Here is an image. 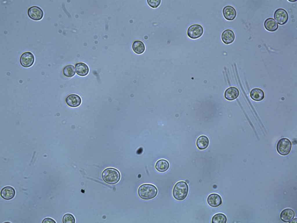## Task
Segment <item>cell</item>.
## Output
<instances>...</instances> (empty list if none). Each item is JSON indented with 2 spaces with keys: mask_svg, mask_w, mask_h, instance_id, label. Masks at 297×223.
<instances>
[{
  "mask_svg": "<svg viewBox=\"0 0 297 223\" xmlns=\"http://www.w3.org/2000/svg\"><path fill=\"white\" fill-rule=\"evenodd\" d=\"M137 193L141 199L148 200L155 197L157 194L158 190L157 187L153 184H144L139 186Z\"/></svg>",
  "mask_w": 297,
  "mask_h": 223,
  "instance_id": "cell-1",
  "label": "cell"
},
{
  "mask_svg": "<svg viewBox=\"0 0 297 223\" xmlns=\"http://www.w3.org/2000/svg\"><path fill=\"white\" fill-rule=\"evenodd\" d=\"M189 187L187 183L184 181L177 182L174 185L172 191L174 198L178 201H182L187 197Z\"/></svg>",
  "mask_w": 297,
  "mask_h": 223,
  "instance_id": "cell-2",
  "label": "cell"
},
{
  "mask_svg": "<svg viewBox=\"0 0 297 223\" xmlns=\"http://www.w3.org/2000/svg\"><path fill=\"white\" fill-rule=\"evenodd\" d=\"M102 177L103 181L106 183L114 184L120 180L121 174L117 169L113 168H108L102 172Z\"/></svg>",
  "mask_w": 297,
  "mask_h": 223,
  "instance_id": "cell-3",
  "label": "cell"
},
{
  "mask_svg": "<svg viewBox=\"0 0 297 223\" xmlns=\"http://www.w3.org/2000/svg\"><path fill=\"white\" fill-rule=\"evenodd\" d=\"M292 147L291 141L288 139L283 138L280 139L276 145V150L280 154L285 156L290 152Z\"/></svg>",
  "mask_w": 297,
  "mask_h": 223,
  "instance_id": "cell-4",
  "label": "cell"
},
{
  "mask_svg": "<svg viewBox=\"0 0 297 223\" xmlns=\"http://www.w3.org/2000/svg\"><path fill=\"white\" fill-rule=\"evenodd\" d=\"M204 29L202 26L199 24H195L190 26L187 30L188 36L192 39H198L202 35Z\"/></svg>",
  "mask_w": 297,
  "mask_h": 223,
  "instance_id": "cell-5",
  "label": "cell"
},
{
  "mask_svg": "<svg viewBox=\"0 0 297 223\" xmlns=\"http://www.w3.org/2000/svg\"><path fill=\"white\" fill-rule=\"evenodd\" d=\"M35 60L34 55L30 52H25L21 55L20 58L21 65L25 68H28L32 66Z\"/></svg>",
  "mask_w": 297,
  "mask_h": 223,
  "instance_id": "cell-6",
  "label": "cell"
},
{
  "mask_svg": "<svg viewBox=\"0 0 297 223\" xmlns=\"http://www.w3.org/2000/svg\"><path fill=\"white\" fill-rule=\"evenodd\" d=\"M288 15L284 9L279 8L276 10L274 14V18L278 23L280 25L284 24L288 19Z\"/></svg>",
  "mask_w": 297,
  "mask_h": 223,
  "instance_id": "cell-7",
  "label": "cell"
},
{
  "mask_svg": "<svg viewBox=\"0 0 297 223\" xmlns=\"http://www.w3.org/2000/svg\"><path fill=\"white\" fill-rule=\"evenodd\" d=\"M28 14L29 17L31 19L35 21H39L43 18L44 12L39 7L33 6L28 8Z\"/></svg>",
  "mask_w": 297,
  "mask_h": 223,
  "instance_id": "cell-8",
  "label": "cell"
},
{
  "mask_svg": "<svg viewBox=\"0 0 297 223\" xmlns=\"http://www.w3.org/2000/svg\"><path fill=\"white\" fill-rule=\"evenodd\" d=\"M207 201L208 204L213 207H217L220 206L222 203L221 197L218 194L213 193L208 196Z\"/></svg>",
  "mask_w": 297,
  "mask_h": 223,
  "instance_id": "cell-9",
  "label": "cell"
},
{
  "mask_svg": "<svg viewBox=\"0 0 297 223\" xmlns=\"http://www.w3.org/2000/svg\"><path fill=\"white\" fill-rule=\"evenodd\" d=\"M66 102L69 106L72 107H77L81 103V98L78 95L75 94H71L67 96Z\"/></svg>",
  "mask_w": 297,
  "mask_h": 223,
  "instance_id": "cell-10",
  "label": "cell"
},
{
  "mask_svg": "<svg viewBox=\"0 0 297 223\" xmlns=\"http://www.w3.org/2000/svg\"><path fill=\"white\" fill-rule=\"evenodd\" d=\"M222 13L224 18L229 21L234 19L236 16V11L233 6L228 5L225 6L222 10Z\"/></svg>",
  "mask_w": 297,
  "mask_h": 223,
  "instance_id": "cell-11",
  "label": "cell"
},
{
  "mask_svg": "<svg viewBox=\"0 0 297 223\" xmlns=\"http://www.w3.org/2000/svg\"><path fill=\"white\" fill-rule=\"evenodd\" d=\"M235 39V35L232 30L230 29L225 30L222 33L221 39L225 44H228L231 43Z\"/></svg>",
  "mask_w": 297,
  "mask_h": 223,
  "instance_id": "cell-12",
  "label": "cell"
},
{
  "mask_svg": "<svg viewBox=\"0 0 297 223\" xmlns=\"http://www.w3.org/2000/svg\"><path fill=\"white\" fill-rule=\"evenodd\" d=\"M0 194L1 197L3 199L9 200L12 199L14 197L15 194V191L13 187L7 186L2 189Z\"/></svg>",
  "mask_w": 297,
  "mask_h": 223,
  "instance_id": "cell-13",
  "label": "cell"
},
{
  "mask_svg": "<svg viewBox=\"0 0 297 223\" xmlns=\"http://www.w3.org/2000/svg\"><path fill=\"white\" fill-rule=\"evenodd\" d=\"M239 92L236 88L231 87L228 88L224 93L225 98L229 100H233L236 99L238 96Z\"/></svg>",
  "mask_w": 297,
  "mask_h": 223,
  "instance_id": "cell-14",
  "label": "cell"
},
{
  "mask_svg": "<svg viewBox=\"0 0 297 223\" xmlns=\"http://www.w3.org/2000/svg\"><path fill=\"white\" fill-rule=\"evenodd\" d=\"M295 213L292 209L286 208L281 212L280 214V218L281 220L286 222H289L294 218Z\"/></svg>",
  "mask_w": 297,
  "mask_h": 223,
  "instance_id": "cell-15",
  "label": "cell"
},
{
  "mask_svg": "<svg viewBox=\"0 0 297 223\" xmlns=\"http://www.w3.org/2000/svg\"><path fill=\"white\" fill-rule=\"evenodd\" d=\"M250 95L252 100L256 101L262 100L265 97L264 91L261 89L258 88L252 89L250 92Z\"/></svg>",
  "mask_w": 297,
  "mask_h": 223,
  "instance_id": "cell-16",
  "label": "cell"
},
{
  "mask_svg": "<svg viewBox=\"0 0 297 223\" xmlns=\"http://www.w3.org/2000/svg\"><path fill=\"white\" fill-rule=\"evenodd\" d=\"M75 68L76 73L80 76H86L89 73L88 66L86 64L83 62H79L76 64Z\"/></svg>",
  "mask_w": 297,
  "mask_h": 223,
  "instance_id": "cell-17",
  "label": "cell"
},
{
  "mask_svg": "<svg viewBox=\"0 0 297 223\" xmlns=\"http://www.w3.org/2000/svg\"><path fill=\"white\" fill-rule=\"evenodd\" d=\"M209 144V139L207 136L204 135L199 136L196 142V146L200 150H203L207 148Z\"/></svg>",
  "mask_w": 297,
  "mask_h": 223,
  "instance_id": "cell-18",
  "label": "cell"
},
{
  "mask_svg": "<svg viewBox=\"0 0 297 223\" xmlns=\"http://www.w3.org/2000/svg\"><path fill=\"white\" fill-rule=\"evenodd\" d=\"M264 27L267 30L270 32L276 31L278 28V24L275 20L272 18H268L265 21Z\"/></svg>",
  "mask_w": 297,
  "mask_h": 223,
  "instance_id": "cell-19",
  "label": "cell"
},
{
  "mask_svg": "<svg viewBox=\"0 0 297 223\" xmlns=\"http://www.w3.org/2000/svg\"><path fill=\"white\" fill-rule=\"evenodd\" d=\"M170 165L169 162L164 159H160L157 161L155 163L156 170L160 172H164L169 168Z\"/></svg>",
  "mask_w": 297,
  "mask_h": 223,
  "instance_id": "cell-20",
  "label": "cell"
},
{
  "mask_svg": "<svg viewBox=\"0 0 297 223\" xmlns=\"http://www.w3.org/2000/svg\"><path fill=\"white\" fill-rule=\"evenodd\" d=\"M132 48L134 52L138 54L143 53L145 49L144 43L140 40L134 41L132 44Z\"/></svg>",
  "mask_w": 297,
  "mask_h": 223,
  "instance_id": "cell-21",
  "label": "cell"
},
{
  "mask_svg": "<svg viewBox=\"0 0 297 223\" xmlns=\"http://www.w3.org/2000/svg\"><path fill=\"white\" fill-rule=\"evenodd\" d=\"M227 220L226 216L222 213H218L214 215L212 217V223H226Z\"/></svg>",
  "mask_w": 297,
  "mask_h": 223,
  "instance_id": "cell-22",
  "label": "cell"
},
{
  "mask_svg": "<svg viewBox=\"0 0 297 223\" xmlns=\"http://www.w3.org/2000/svg\"><path fill=\"white\" fill-rule=\"evenodd\" d=\"M63 72L64 75L68 77H72L75 74L74 66L72 65L65 66L63 69Z\"/></svg>",
  "mask_w": 297,
  "mask_h": 223,
  "instance_id": "cell-23",
  "label": "cell"
},
{
  "mask_svg": "<svg viewBox=\"0 0 297 223\" xmlns=\"http://www.w3.org/2000/svg\"><path fill=\"white\" fill-rule=\"evenodd\" d=\"M62 221L64 223H74L75 222V219L73 215L68 213L64 215Z\"/></svg>",
  "mask_w": 297,
  "mask_h": 223,
  "instance_id": "cell-24",
  "label": "cell"
},
{
  "mask_svg": "<svg viewBox=\"0 0 297 223\" xmlns=\"http://www.w3.org/2000/svg\"><path fill=\"white\" fill-rule=\"evenodd\" d=\"M161 1L160 0H147L148 4L151 7L153 8H156L158 7L161 3Z\"/></svg>",
  "mask_w": 297,
  "mask_h": 223,
  "instance_id": "cell-25",
  "label": "cell"
},
{
  "mask_svg": "<svg viewBox=\"0 0 297 223\" xmlns=\"http://www.w3.org/2000/svg\"><path fill=\"white\" fill-rule=\"evenodd\" d=\"M42 222L43 223H56V222L54 220L51 218L47 217L45 218L43 220Z\"/></svg>",
  "mask_w": 297,
  "mask_h": 223,
  "instance_id": "cell-26",
  "label": "cell"
},
{
  "mask_svg": "<svg viewBox=\"0 0 297 223\" xmlns=\"http://www.w3.org/2000/svg\"><path fill=\"white\" fill-rule=\"evenodd\" d=\"M296 221H297V219H296V218H295V219H293L290 221L289 222V223L296 222Z\"/></svg>",
  "mask_w": 297,
  "mask_h": 223,
  "instance_id": "cell-27",
  "label": "cell"
},
{
  "mask_svg": "<svg viewBox=\"0 0 297 223\" xmlns=\"http://www.w3.org/2000/svg\"><path fill=\"white\" fill-rule=\"evenodd\" d=\"M291 1V2H294V1H296V0H295H295H294V1H291L290 0V1Z\"/></svg>",
  "mask_w": 297,
  "mask_h": 223,
  "instance_id": "cell-28",
  "label": "cell"
}]
</instances>
